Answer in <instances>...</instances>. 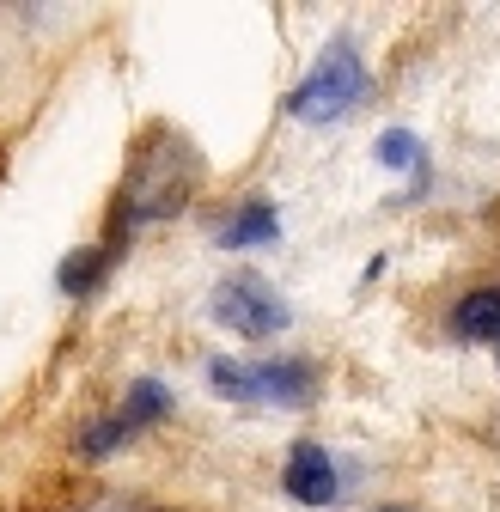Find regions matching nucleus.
Returning <instances> with one entry per match:
<instances>
[{
  "mask_svg": "<svg viewBox=\"0 0 500 512\" xmlns=\"http://www.w3.org/2000/svg\"><path fill=\"white\" fill-rule=\"evenodd\" d=\"M360 92H366V68L354 61V49H330L311 68V80L293 92V116L299 122H336L360 104Z\"/></svg>",
  "mask_w": 500,
  "mask_h": 512,
  "instance_id": "f257e3e1",
  "label": "nucleus"
},
{
  "mask_svg": "<svg viewBox=\"0 0 500 512\" xmlns=\"http://www.w3.org/2000/svg\"><path fill=\"white\" fill-rule=\"evenodd\" d=\"M214 317H220L226 330L250 336V342L287 330V305H281V293H275L263 275H226L220 293H214Z\"/></svg>",
  "mask_w": 500,
  "mask_h": 512,
  "instance_id": "f03ea898",
  "label": "nucleus"
},
{
  "mask_svg": "<svg viewBox=\"0 0 500 512\" xmlns=\"http://www.w3.org/2000/svg\"><path fill=\"white\" fill-rule=\"evenodd\" d=\"M208 384H214V391H226V397H238V403H305L318 378H311V366H275V360H263V366H232V360H214Z\"/></svg>",
  "mask_w": 500,
  "mask_h": 512,
  "instance_id": "7ed1b4c3",
  "label": "nucleus"
},
{
  "mask_svg": "<svg viewBox=\"0 0 500 512\" xmlns=\"http://www.w3.org/2000/svg\"><path fill=\"white\" fill-rule=\"evenodd\" d=\"M159 415H165V391H159L153 378H141L135 391H129V409H122L116 421H104L98 433H86V458H104L116 439H135V433H141L147 421H159Z\"/></svg>",
  "mask_w": 500,
  "mask_h": 512,
  "instance_id": "20e7f679",
  "label": "nucleus"
},
{
  "mask_svg": "<svg viewBox=\"0 0 500 512\" xmlns=\"http://www.w3.org/2000/svg\"><path fill=\"white\" fill-rule=\"evenodd\" d=\"M281 482H287V494H293L299 506H330V500H336V464H330L324 445H293Z\"/></svg>",
  "mask_w": 500,
  "mask_h": 512,
  "instance_id": "39448f33",
  "label": "nucleus"
},
{
  "mask_svg": "<svg viewBox=\"0 0 500 512\" xmlns=\"http://www.w3.org/2000/svg\"><path fill=\"white\" fill-rule=\"evenodd\" d=\"M452 330L464 336V342H500V293L488 287V293H470L458 311H452Z\"/></svg>",
  "mask_w": 500,
  "mask_h": 512,
  "instance_id": "423d86ee",
  "label": "nucleus"
},
{
  "mask_svg": "<svg viewBox=\"0 0 500 512\" xmlns=\"http://www.w3.org/2000/svg\"><path fill=\"white\" fill-rule=\"evenodd\" d=\"M263 238H275V208H269V202H244V214L220 232V244H232V250L263 244Z\"/></svg>",
  "mask_w": 500,
  "mask_h": 512,
  "instance_id": "0eeeda50",
  "label": "nucleus"
},
{
  "mask_svg": "<svg viewBox=\"0 0 500 512\" xmlns=\"http://www.w3.org/2000/svg\"><path fill=\"white\" fill-rule=\"evenodd\" d=\"M98 269H104V256H98V250H74V263L61 269V293H86V287L98 281Z\"/></svg>",
  "mask_w": 500,
  "mask_h": 512,
  "instance_id": "6e6552de",
  "label": "nucleus"
},
{
  "mask_svg": "<svg viewBox=\"0 0 500 512\" xmlns=\"http://www.w3.org/2000/svg\"><path fill=\"white\" fill-rule=\"evenodd\" d=\"M379 159H385V165H391V171H409V165H415V159H421V141H415V135H409V128H391V135H385V141H379Z\"/></svg>",
  "mask_w": 500,
  "mask_h": 512,
  "instance_id": "1a4fd4ad",
  "label": "nucleus"
}]
</instances>
